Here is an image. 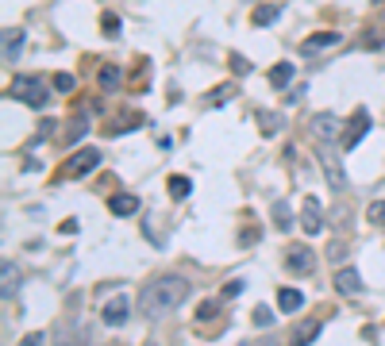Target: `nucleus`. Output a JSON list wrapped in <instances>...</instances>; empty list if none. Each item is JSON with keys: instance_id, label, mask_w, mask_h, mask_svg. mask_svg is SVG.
<instances>
[{"instance_id": "nucleus-33", "label": "nucleus", "mask_w": 385, "mask_h": 346, "mask_svg": "<svg viewBox=\"0 0 385 346\" xmlns=\"http://www.w3.org/2000/svg\"><path fill=\"white\" fill-rule=\"evenodd\" d=\"M85 135V119H69V135H66V143H74V139H81Z\"/></svg>"}, {"instance_id": "nucleus-20", "label": "nucleus", "mask_w": 385, "mask_h": 346, "mask_svg": "<svg viewBox=\"0 0 385 346\" xmlns=\"http://www.w3.org/2000/svg\"><path fill=\"white\" fill-rule=\"evenodd\" d=\"M54 346H85V331L77 323H66L62 327V335H58V343Z\"/></svg>"}, {"instance_id": "nucleus-11", "label": "nucleus", "mask_w": 385, "mask_h": 346, "mask_svg": "<svg viewBox=\"0 0 385 346\" xmlns=\"http://www.w3.org/2000/svg\"><path fill=\"white\" fill-rule=\"evenodd\" d=\"M23 43H28V35L19 27H4V62L8 66H16V58L23 54Z\"/></svg>"}, {"instance_id": "nucleus-30", "label": "nucleus", "mask_w": 385, "mask_h": 346, "mask_svg": "<svg viewBox=\"0 0 385 346\" xmlns=\"http://www.w3.org/2000/svg\"><path fill=\"white\" fill-rule=\"evenodd\" d=\"M100 31H104V35H116V31H120V19H116L112 12H104V16H100Z\"/></svg>"}, {"instance_id": "nucleus-37", "label": "nucleus", "mask_w": 385, "mask_h": 346, "mask_svg": "<svg viewBox=\"0 0 385 346\" xmlns=\"http://www.w3.org/2000/svg\"><path fill=\"white\" fill-rule=\"evenodd\" d=\"M258 239V231L250 227V231H239V246H250V242Z\"/></svg>"}, {"instance_id": "nucleus-39", "label": "nucleus", "mask_w": 385, "mask_h": 346, "mask_svg": "<svg viewBox=\"0 0 385 346\" xmlns=\"http://www.w3.org/2000/svg\"><path fill=\"white\" fill-rule=\"evenodd\" d=\"M327 254H331V258H343L346 246H343V242H331V250H327Z\"/></svg>"}, {"instance_id": "nucleus-32", "label": "nucleus", "mask_w": 385, "mask_h": 346, "mask_svg": "<svg viewBox=\"0 0 385 346\" xmlns=\"http://www.w3.org/2000/svg\"><path fill=\"white\" fill-rule=\"evenodd\" d=\"M19 346H47V335H43V331H31V335L19 338Z\"/></svg>"}, {"instance_id": "nucleus-25", "label": "nucleus", "mask_w": 385, "mask_h": 346, "mask_svg": "<svg viewBox=\"0 0 385 346\" xmlns=\"http://www.w3.org/2000/svg\"><path fill=\"white\" fill-rule=\"evenodd\" d=\"M139 124H143V112H127V115H120V119L108 127V131H112V135H124V131H131V127H139Z\"/></svg>"}, {"instance_id": "nucleus-8", "label": "nucleus", "mask_w": 385, "mask_h": 346, "mask_svg": "<svg viewBox=\"0 0 385 346\" xmlns=\"http://www.w3.org/2000/svg\"><path fill=\"white\" fill-rule=\"evenodd\" d=\"M339 43H343V35H339V31H316V35H308L305 43H300V54L316 58V54H324V50H336Z\"/></svg>"}, {"instance_id": "nucleus-9", "label": "nucleus", "mask_w": 385, "mask_h": 346, "mask_svg": "<svg viewBox=\"0 0 385 346\" xmlns=\"http://www.w3.org/2000/svg\"><path fill=\"white\" fill-rule=\"evenodd\" d=\"M300 231H305V235H320V231H324V211H320L316 196H305V200H300Z\"/></svg>"}, {"instance_id": "nucleus-22", "label": "nucleus", "mask_w": 385, "mask_h": 346, "mask_svg": "<svg viewBox=\"0 0 385 346\" xmlns=\"http://www.w3.org/2000/svg\"><path fill=\"white\" fill-rule=\"evenodd\" d=\"M166 189H170L173 200H185V196L192 192V181H189V177H182V173H173L170 181H166Z\"/></svg>"}, {"instance_id": "nucleus-12", "label": "nucleus", "mask_w": 385, "mask_h": 346, "mask_svg": "<svg viewBox=\"0 0 385 346\" xmlns=\"http://www.w3.org/2000/svg\"><path fill=\"white\" fill-rule=\"evenodd\" d=\"M235 93H239V89L231 85V81H223V85L208 89V93L201 96V104H204V108H223L228 100H235Z\"/></svg>"}, {"instance_id": "nucleus-36", "label": "nucleus", "mask_w": 385, "mask_h": 346, "mask_svg": "<svg viewBox=\"0 0 385 346\" xmlns=\"http://www.w3.org/2000/svg\"><path fill=\"white\" fill-rule=\"evenodd\" d=\"M54 131H58L54 119H43V124H38V139H47V135H54Z\"/></svg>"}, {"instance_id": "nucleus-19", "label": "nucleus", "mask_w": 385, "mask_h": 346, "mask_svg": "<svg viewBox=\"0 0 385 346\" xmlns=\"http://www.w3.org/2000/svg\"><path fill=\"white\" fill-rule=\"evenodd\" d=\"M278 16H281L278 4H258V8L250 12V23L254 27H270V23H278Z\"/></svg>"}, {"instance_id": "nucleus-35", "label": "nucleus", "mask_w": 385, "mask_h": 346, "mask_svg": "<svg viewBox=\"0 0 385 346\" xmlns=\"http://www.w3.org/2000/svg\"><path fill=\"white\" fill-rule=\"evenodd\" d=\"M362 38H366V43H362L366 50H377V47H382V35H377V31H366Z\"/></svg>"}, {"instance_id": "nucleus-13", "label": "nucleus", "mask_w": 385, "mask_h": 346, "mask_svg": "<svg viewBox=\"0 0 385 346\" xmlns=\"http://www.w3.org/2000/svg\"><path fill=\"white\" fill-rule=\"evenodd\" d=\"M320 331H324V319H300V323H297V331H293V338H289V343H293V346H308L312 338L320 335Z\"/></svg>"}, {"instance_id": "nucleus-10", "label": "nucleus", "mask_w": 385, "mask_h": 346, "mask_svg": "<svg viewBox=\"0 0 385 346\" xmlns=\"http://www.w3.org/2000/svg\"><path fill=\"white\" fill-rule=\"evenodd\" d=\"M308 131H312L316 143H336V139H339V119L331 112H320V115H312Z\"/></svg>"}, {"instance_id": "nucleus-28", "label": "nucleus", "mask_w": 385, "mask_h": 346, "mask_svg": "<svg viewBox=\"0 0 385 346\" xmlns=\"http://www.w3.org/2000/svg\"><path fill=\"white\" fill-rule=\"evenodd\" d=\"M216 312H220V304H216V300H201V304H197V323H204V319H212V316H216Z\"/></svg>"}, {"instance_id": "nucleus-14", "label": "nucleus", "mask_w": 385, "mask_h": 346, "mask_svg": "<svg viewBox=\"0 0 385 346\" xmlns=\"http://www.w3.org/2000/svg\"><path fill=\"white\" fill-rule=\"evenodd\" d=\"M336 288L343 292V297H358V292H362V277H358L355 269H339V273H336Z\"/></svg>"}, {"instance_id": "nucleus-24", "label": "nucleus", "mask_w": 385, "mask_h": 346, "mask_svg": "<svg viewBox=\"0 0 385 346\" xmlns=\"http://www.w3.org/2000/svg\"><path fill=\"white\" fill-rule=\"evenodd\" d=\"M258 127H262V135H278L285 127V119L278 112H258Z\"/></svg>"}, {"instance_id": "nucleus-31", "label": "nucleus", "mask_w": 385, "mask_h": 346, "mask_svg": "<svg viewBox=\"0 0 385 346\" xmlns=\"http://www.w3.org/2000/svg\"><path fill=\"white\" fill-rule=\"evenodd\" d=\"M243 281H228V285H223V300H235V297H243Z\"/></svg>"}, {"instance_id": "nucleus-1", "label": "nucleus", "mask_w": 385, "mask_h": 346, "mask_svg": "<svg viewBox=\"0 0 385 346\" xmlns=\"http://www.w3.org/2000/svg\"><path fill=\"white\" fill-rule=\"evenodd\" d=\"M185 300H189V281L177 277V273H162V277H154L151 285L139 292V312H143L146 319H162V316H170V312H177Z\"/></svg>"}, {"instance_id": "nucleus-5", "label": "nucleus", "mask_w": 385, "mask_h": 346, "mask_svg": "<svg viewBox=\"0 0 385 346\" xmlns=\"http://www.w3.org/2000/svg\"><path fill=\"white\" fill-rule=\"evenodd\" d=\"M285 269L293 273V277H308V273L316 269V254H312L305 242H297V246L285 250Z\"/></svg>"}, {"instance_id": "nucleus-6", "label": "nucleus", "mask_w": 385, "mask_h": 346, "mask_svg": "<svg viewBox=\"0 0 385 346\" xmlns=\"http://www.w3.org/2000/svg\"><path fill=\"white\" fill-rule=\"evenodd\" d=\"M366 131H370V112H366V108H358V112L351 115V119H346V127H343V139H339V146H343V150H355V146L366 139Z\"/></svg>"}, {"instance_id": "nucleus-2", "label": "nucleus", "mask_w": 385, "mask_h": 346, "mask_svg": "<svg viewBox=\"0 0 385 346\" xmlns=\"http://www.w3.org/2000/svg\"><path fill=\"white\" fill-rule=\"evenodd\" d=\"M8 96L19 100V104H28V108H43L47 104V81L35 73H16L8 85Z\"/></svg>"}, {"instance_id": "nucleus-23", "label": "nucleus", "mask_w": 385, "mask_h": 346, "mask_svg": "<svg viewBox=\"0 0 385 346\" xmlns=\"http://www.w3.org/2000/svg\"><path fill=\"white\" fill-rule=\"evenodd\" d=\"M120 81H124V77H120V66H100V73H96V85L108 89V93L120 89Z\"/></svg>"}, {"instance_id": "nucleus-26", "label": "nucleus", "mask_w": 385, "mask_h": 346, "mask_svg": "<svg viewBox=\"0 0 385 346\" xmlns=\"http://www.w3.org/2000/svg\"><path fill=\"white\" fill-rule=\"evenodd\" d=\"M250 323H254V327H270V323H274V308L258 304L254 312H250Z\"/></svg>"}, {"instance_id": "nucleus-21", "label": "nucleus", "mask_w": 385, "mask_h": 346, "mask_svg": "<svg viewBox=\"0 0 385 346\" xmlns=\"http://www.w3.org/2000/svg\"><path fill=\"white\" fill-rule=\"evenodd\" d=\"M270 216H274V223H278V231H293V211H289L285 200H274V208H270Z\"/></svg>"}, {"instance_id": "nucleus-38", "label": "nucleus", "mask_w": 385, "mask_h": 346, "mask_svg": "<svg viewBox=\"0 0 385 346\" xmlns=\"http://www.w3.org/2000/svg\"><path fill=\"white\" fill-rule=\"evenodd\" d=\"M77 227H81L77 220H62V227H58V231H62V235H77Z\"/></svg>"}, {"instance_id": "nucleus-17", "label": "nucleus", "mask_w": 385, "mask_h": 346, "mask_svg": "<svg viewBox=\"0 0 385 346\" xmlns=\"http://www.w3.org/2000/svg\"><path fill=\"white\" fill-rule=\"evenodd\" d=\"M278 308L285 316L300 312V308H305V292H300V288H278Z\"/></svg>"}, {"instance_id": "nucleus-15", "label": "nucleus", "mask_w": 385, "mask_h": 346, "mask_svg": "<svg viewBox=\"0 0 385 346\" xmlns=\"http://www.w3.org/2000/svg\"><path fill=\"white\" fill-rule=\"evenodd\" d=\"M108 211H112V216H120V220H124V216H135V211H139V196H131V192H120V196H112V200H108Z\"/></svg>"}, {"instance_id": "nucleus-3", "label": "nucleus", "mask_w": 385, "mask_h": 346, "mask_svg": "<svg viewBox=\"0 0 385 346\" xmlns=\"http://www.w3.org/2000/svg\"><path fill=\"white\" fill-rule=\"evenodd\" d=\"M316 162L324 165L327 185H331L336 192H343L346 189V170H343V158H339L336 143H316Z\"/></svg>"}, {"instance_id": "nucleus-34", "label": "nucleus", "mask_w": 385, "mask_h": 346, "mask_svg": "<svg viewBox=\"0 0 385 346\" xmlns=\"http://www.w3.org/2000/svg\"><path fill=\"white\" fill-rule=\"evenodd\" d=\"M231 69H235V73H250V62L243 54H231Z\"/></svg>"}, {"instance_id": "nucleus-16", "label": "nucleus", "mask_w": 385, "mask_h": 346, "mask_svg": "<svg viewBox=\"0 0 385 346\" xmlns=\"http://www.w3.org/2000/svg\"><path fill=\"white\" fill-rule=\"evenodd\" d=\"M16 288H19V269L12 258H4V266H0V292H4V300H8Z\"/></svg>"}, {"instance_id": "nucleus-7", "label": "nucleus", "mask_w": 385, "mask_h": 346, "mask_svg": "<svg viewBox=\"0 0 385 346\" xmlns=\"http://www.w3.org/2000/svg\"><path fill=\"white\" fill-rule=\"evenodd\" d=\"M127 316H131V300H127L124 292H116V297L104 300V308H100V319H104L108 327H124Z\"/></svg>"}, {"instance_id": "nucleus-18", "label": "nucleus", "mask_w": 385, "mask_h": 346, "mask_svg": "<svg viewBox=\"0 0 385 346\" xmlns=\"http://www.w3.org/2000/svg\"><path fill=\"white\" fill-rule=\"evenodd\" d=\"M293 73H297L293 62H278V66H270V85H274V89H289V85H293Z\"/></svg>"}, {"instance_id": "nucleus-4", "label": "nucleus", "mask_w": 385, "mask_h": 346, "mask_svg": "<svg viewBox=\"0 0 385 346\" xmlns=\"http://www.w3.org/2000/svg\"><path fill=\"white\" fill-rule=\"evenodd\" d=\"M96 165H100V150H96V146H81L77 154L66 158V170L62 173H66V177H89Z\"/></svg>"}, {"instance_id": "nucleus-29", "label": "nucleus", "mask_w": 385, "mask_h": 346, "mask_svg": "<svg viewBox=\"0 0 385 346\" xmlns=\"http://www.w3.org/2000/svg\"><path fill=\"white\" fill-rule=\"evenodd\" d=\"M74 85H77L74 73H58L54 77V89H58V93H74Z\"/></svg>"}, {"instance_id": "nucleus-27", "label": "nucleus", "mask_w": 385, "mask_h": 346, "mask_svg": "<svg viewBox=\"0 0 385 346\" xmlns=\"http://www.w3.org/2000/svg\"><path fill=\"white\" fill-rule=\"evenodd\" d=\"M366 220L374 223V227H385V200H374L366 208Z\"/></svg>"}]
</instances>
